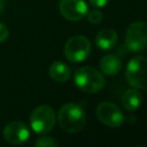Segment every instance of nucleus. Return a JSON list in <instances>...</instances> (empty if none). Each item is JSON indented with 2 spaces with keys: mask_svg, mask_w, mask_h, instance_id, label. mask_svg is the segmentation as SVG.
Masks as SVG:
<instances>
[{
  "mask_svg": "<svg viewBox=\"0 0 147 147\" xmlns=\"http://www.w3.org/2000/svg\"><path fill=\"white\" fill-rule=\"evenodd\" d=\"M117 41H118L117 33L114 29H110V28H107V29L99 31L95 36V39H94L96 47L100 49H103V51H108L110 48H114L116 46Z\"/></svg>",
  "mask_w": 147,
  "mask_h": 147,
  "instance_id": "obj_10",
  "label": "nucleus"
},
{
  "mask_svg": "<svg viewBox=\"0 0 147 147\" xmlns=\"http://www.w3.org/2000/svg\"><path fill=\"white\" fill-rule=\"evenodd\" d=\"M48 74L53 80L57 83H64L70 78L71 70L65 63L61 61H55L49 65Z\"/></svg>",
  "mask_w": 147,
  "mask_h": 147,
  "instance_id": "obj_12",
  "label": "nucleus"
},
{
  "mask_svg": "<svg viewBox=\"0 0 147 147\" xmlns=\"http://www.w3.org/2000/svg\"><path fill=\"white\" fill-rule=\"evenodd\" d=\"M86 15H87L88 22L92 23V24H99L103 20V14L99 9H92V10L87 11Z\"/></svg>",
  "mask_w": 147,
  "mask_h": 147,
  "instance_id": "obj_14",
  "label": "nucleus"
},
{
  "mask_svg": "<svg viewBox=\"0 0 147 147\" xmlns=\"http://www.w3.org/2000/svg\"><path fill=\"white\" fill-rule=\"evenodd\" d=\"M57 122L64 132L76 133L84 129L86 123V114L78 103L69 102L62 106L59 110Z\"/></svg>",
  "mask_w": 147,
  "mask_h": 147,
  "instance_id": "obj_1",
  "label": "nucleus"
},
{
  "mask_svg": "<svg viewBox=\"0 0 147 147\" xmlns=\"http://www.w3.org/2000/svg\"><path fill=\"white\" fill-rule=\"evenodd\" d=\"M57 142L51 138V137H40L38 138L36 141H34V146L37 147H53V146H56Z\"/></svg>",
  "mask_w": 147,
  "mask_h": 147,
  "instance_id": "obj_15",
  "label": "nucleus"
},
{
  "mask_svg": "<svg viewBox=\"0 0 147 147\" xmlns=\"http://www.w3.org/2000/svg\"><path fill=\"white\" fill-rule=\"evenodd\" d=\"M75 85L85 93H98L105 86V77L98 69L93 67H82L75 71Z\"/></svg>",
  "mask_w": 147,
  "mask_h": 147,
  "instance_id": "obj_2",
  "label": "nucleus"
},
{
  "mask_svg": "<svg viewBox=\"0 0 147 147\" xmlns=\"http://www.w3.org/2000/svg\"><path fill=\"white\" fill-rule=\"evenodd\" d=\"M142 101V96L138 88H130L126 90L122 95V105L125 110L127 111H136Z\"/></svg>",
  "mask_w": 147,
  "mask_h": 147,
  "instance_id": "obj_13",
  "label": "nucleus"
},
{
  "mask_svg": "<svg viewBox=\"0 0 147 147\" xmlns=\"http://www.w3.org/2000/svg\"><path fill=\"white\" fill-rule=\"evenodd\" d=\"M55 113L54 109L48 105H40L36 107L30 115L31 129L39 134H46L52 131L55 125Z\"/></svg>",
  "mask_w": 147,
  "mask_h": 147,
  "instance_id": "obj_4",
  "label": "nucleus"
},
{
  "mask_svg": "<svg viewBox=\"0 0 147 147\" xmlns=\"http://www.w3.org/2000/svg\"><path fill=\"white\" fill-rule=\"evenodd\" d=\"M88 1L91 6H93L94 8H102L109 2V0H88Z\"/></svg>",
  "mask_w": 147,
  "mask_h": 147,
  "instance_id": "obj_17",
  "label": "nucleus"
},
{
  "mask_svg": "<svg viewBox=\"0 0 147 147\" xmlns=\"http://www.w3.org/2000/svg\"><path fill=\"white\" fill-rule=\"evenodd\" d=\"M92 46L85 36H75L67 40L63 52L69 62L79 63L85 61L91 54Z\"/></svg>",
  "mask_w": 147,
  "mask_h": 147,
  "instance_id": "obj_5",
  "label": "nucleus"
},
{
  "mask_svg": "<svg viewBox=\"0 0 147 147\" xmlns=\"http://www.w3.org/2000/svg\"><path fill=\"white\" fill-rule=\"evenodd\" d=\"M95 115L102 124L110 127L121 126L125 119L122 110L110 101H103L99 103L95 109Z\"/></svg>",
  "mask_w": 147,
  "mask_h": 147,
  "instance_id": "obj_7",
  "label": "nucleus"
},
{
  "mask_svg": "<svg viewBox=\"0 0 147 147\" xmlns=\"http://www.w3.org/2000/svg\"><path fill=\"white\" fill-rule=\"evenodd\" d=\"M5 6H6V1H5V0H0V15L3 13Z\"/></svg>",
  "mask_w": 147,
  "mask_h": 147,
  "instance_id": "obj_18",
  "label": "nucleus"
},
{
  "mask_svg": "<svg viewBox=\"0 0 147 147\" xmlns=\"http://www.w3.org/2000/svg\"><path fill=\"white\" fill-rule=\"evenodd\" d=\"M125 47L133 53H140L147 48V23L137 21L127 28Z\"/></svg>",
  "mask_w": 147,
  "mask_h": 147,
  "instance_id": "obj_6",
  "label": "nucleus"
},
{
  "mask_svg": "<svg viewBox=\"0 0 147 147\" xmlns=\"http://www.w3.org/2000/svg\"><path fill=\"white\" fill-rule=\"evenodd\" d=\"M125 78L134 88L147 91V56L132 57L126 65Z\"/></svg>",
  "mask_w": 147,
  "mask_h": 147,
  "instance_id": "obj_3",
  "label": "nucleus"
},
{
  "mask_svg": "<svg viewBox=\"0 0 147 147\" xmlns=\"http://www.w3.org/2000/svg\"><path fill=\"white\" fill-rule=\"evenodd\" d=\"M100 68L105 75L115 76L122 68V61L115 54H107L100 60Z\"/></svg>",
  "mask_w": 147,
  "mask_h": 147,
  "instance_id": "obj_11",
  "label": "nucleus"
},
{
  "mask_svg": "<svg viewBox=\"0 0 147 147\" xmlns=\"http://www.w3.org/2000/svg\"><path fill=\"white\" fill-rule=\"evenodd\" d=\"M59 10L65 20L77 22L86 16L88 8L84 0H60Z\"/></svg>",
  "mask_w": 147,
  "mask_h": 147,
  "instance_id": "obj_8",
  "label": "nucleus"
},
{
  "mask_svg": "<svg viewBox=\"0 0 147 147\" xmlns=\"http://www.w3.org/2000/svg\"><path fill=\"white\" fill-rule=\"evenodd\" d=\"M9 36V31H8V28L6 26V24L1 23L0 22V44L6 41L7 38Z\"/></svg>",
  "mask_w": 147,
  "mask_h": 147,
  "instance_id": "obj_16",
  "label": "nucleus"
},
{
  "mask_svg": "<svg viewBox=\"0 0 147 147\" xmlns=\"http://www.w3.org/2000/svg\"><path fill=\"white\" fill-rule=\"evenodd\" d=\"M2 136L5 140L11 145H22L29 139L30 131L24 123L20 121H13L3 127Z\"/></svg>",
  "mask_w": 147,
  "mask_h": 147,
  "instance_id": "obj_9",
  "label": "nucleus"
}]
</instances>
